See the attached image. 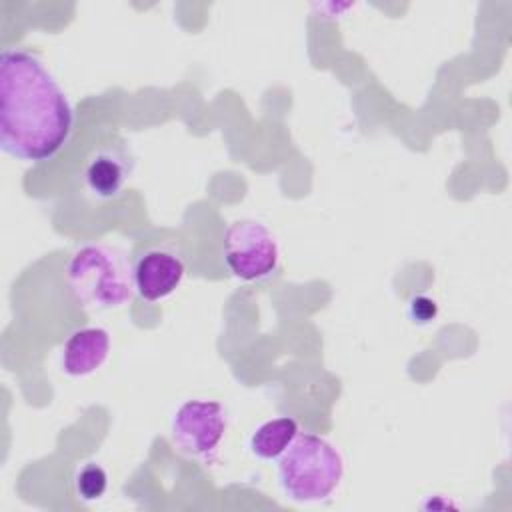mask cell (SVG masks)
I'll use <instances>...</instances> for the list:
<instances>
[{
	"mask_svg": "<svg viewBox=\"0 0 512 512\" xmlns=\"http://www.w3.org/2000/svg\"><path fill=\"white\" fill-rule=\"evenodd\" d=\"M436 302L426 296H416L410 300V318L414 322H430L436 316Z\"/></svg>",
	"mask_w": 512,
	"mask_h": 512,
	"instance_id": "cell-11",
	"label": "cell"
},
{
	"mask_svg": "<svg viewBox=\"0 0 512 512\" xmlns=\"http://www.w3.org/2000/svg\"><path fill=\"white\" fill-rule=\"evenodd\" d=\"M298 432V422L292 416H278L266 420L252 432L250 452L262 460L280 458Z\"/></svg>",
	"mask_w": 512,
	"mask_h": 512,
	"instance_id": "cell-9",
	"label": "cell"
},
{
	"mask_svg": "<svg viewBox=\"0 0 512 512\" xmlns=\"http://www.w3.org/2000/svg\"><path fill=\"white\" fill-rule=\"evenodd\" d=\"M74 488L82 500H86V502L98 500L104 496V492L108 488V474L100 464L88 462L82 468H78V472L74 476Z\"/></svg>",
	"mask_w": 512,
	"mask_h": 512,
	"instance_id": "cell-10",
	"label": "cell"
},
{
	"mask_svg": "<svg viewBox=\"0 0 512 512\" xmlns=\"http://www.w3.org/2000/svg\"><path fill=\"white\" fill-rule=\"evenodd\" d=\"M184 274L186 264L176 250L164 246L150 248L132 266L134 292L146 302H158L180 286Z\"/></svg>",
	"mask_w": 512,
	"mask_h": 512,
	"instance_id": "cell-6",
	"label": "cell"
},
{
	"mask_svg": "<svg viewBox=\"0 0 512 512\" xmlns=\"http://www.w3.org/2000/svg\"><path fill=\"white\" fill-rule=\"evenodd\" d=\"M228 428V416L216 400H186L170 422L174 446L192 458L210 462Z\"/></svg>",
	"mask_w": 512,
	"mask_h": 512,
	"instance_id": "cell-5",
	"label": "cell"
},
{
	"mask_svg": "<svg viewBox=\"0 0 512 512\" xmlns=\"http://www.w3.org/2000/svg\"><path fill=\"white\" fill-rule=\"evenodd\" d=\"M222 258L244 282L270 278L280 264V246L270 228L256 220H236L222 236Z\"/></svg>",
	"mask_w": 512,
	"mask_h": 512,
	"instance_id": "cell-4",
	"label": "cell"
},
{
	"mask_svg": "<svg viewBox=\"0 0 512 512\" xmlns=\"http://www.w3.org/2000/svg\"><path fill=\"white\" fill-rule=\"evenodd\" d=\"M342 454L326 438L298 432L278 460V482L294 502H322L340 486Z\"/></svg>",
	"mask_w": 512,
	"mask_h": 512,
	"instance_id": "cell-3",
	"label": "cell"
},
{
	"mask_svg": "<svg viewBox=\"0 0 512 512\" xmlns=\"http://www.w3.org/2000/svg\"><path fill=\"white\" fill-rule=\"evenodd\" d=\"M132 174L130 158L116 148L96 150L84 168V186L96 200H112Z\"/></svg>",
	"mask_w": 512,
	"mask_h": 512,
	"instance_id": "cell-8",
	"label": "cell"
},
{
	"mask_svg": "<svg viewBox=\"0 0 512 512\" xmlns=\"http://www.w3.org/2000/svg\"><path fill=\"white\" fill-rule=\"evenodd\" d=\"M74 108L44 62L30 50L0 54V148L22 162H46L70 140Z\"/></svg>",
	"mask_w": 512,
	"mask_h": 512,
	"instance_id": "cell-1",
	"label": "cell"
},
{
	"mask_svg": "<svg viewBox=\"0 0 512 512\" xmlns=\"http://www.w3.org/2000/svg\"><path fill=\"white\" fill-rule=\"evenodd\" d=\"M110 354V334L100 326H84L74 330L62 344L60 368L72 378L96 372Z\"/></svg>",
	"mask_w": 512,
	"mask_h": 512,
	"instance_id": "cell-7",
	"label": "cell"
},
{
	"mask_svg": "<svg viewBox=\"0 0 512 512\" xmlns=\"http://www.w3.org/2000/svg\"><path fill=\"white\" fill-rule=\"evenodd\" d=\"M66 278L76 300L88 310H112L130 302L134 294L132 266L108 244H84L72 252Z\"/></svg>",
	"mask_w": 512,
	"mask_h": 512,
	"instance_id": "cell-2",
	"label": "cell"
}]
</instances>
